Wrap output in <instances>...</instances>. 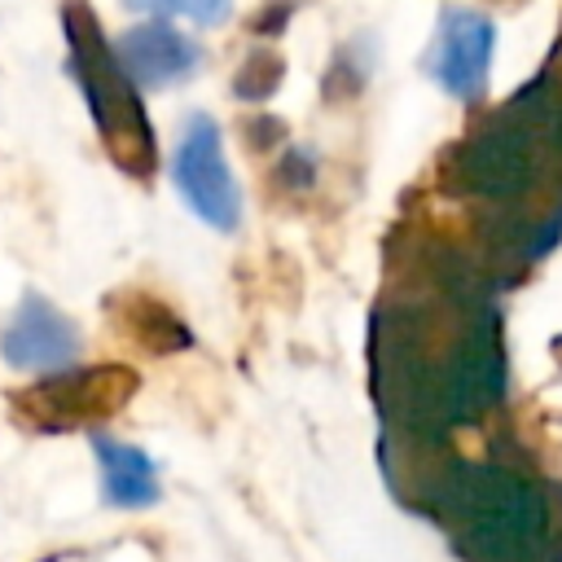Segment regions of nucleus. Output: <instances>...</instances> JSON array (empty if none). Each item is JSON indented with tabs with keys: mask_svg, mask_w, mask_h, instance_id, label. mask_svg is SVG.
<instances>
[{
	"mask_svg": "<svg viewBox=\"0 0 562 562\" xmlns=\"http://www.w3.org/2000/svg\"><path fill=\"white\" fill-rule=\"evenodd\" d=\"M171 180L180 189V198L189 202V211L228 233L237 228L241 220V189L233 180V167L224 158V145H220V127L206 119V114H193L180 132V145H176V162H171Z\"/></svg>",
	"mask_w": 562,
	"mask_h": 562,
	"instance_id": "nucleus-4",
	"label": "nucleus"
},
{
	"mask_svg": "<svg viewBox=\"0 0 562 562\" xmlns=\"http://www.w3.org/2000/svg\"><path fill=\"white\" fill-rule=\"evenodd\" d=\"M127 9H140V13H154V18H189L198 26H215L228 18L233 0H123Z\"/></svg>",
	"mask_w": 562,
	"mask_h": 562,
	"instance_id": "nucleus-10",
	"label": "nucleus"
},
{
	"mask_svg": "<svg viewBox=\"0 0 562 562\" xmlns=\"http://www.w3.org/2000/svg\"><path fill=\"white\" fill-rule=\"evenodd\" d=\"M553 162H562V79L540 75L461 145L457 184L470 198L509 206L536 193Z\"/></svg>",
	"mask_w": 562,
	"mask_h": 562,
	"instance_id": "nucleus-2",
	"label": "nucleus"
},
{
	"mask_svg": "<svg viewBox=\"0 0 562 562\" xmlns=\"http://www.w3.org/2000/svg\"><path fill=\"white\" fill-rule=\"evenodd\" d=\"M119 369H88V373H66V378H53V382H40V391L26 395V413L44 426H75V422H88L97 413H110L127 386H132V373H123L114 386H105Z\"/></svg>",
	"mask_w": 562,
	"mask_h": 562,
	"instance_id": "nucleus-7",
	"label": "nucleus"
},
{
	"mask_svg": "<svg viewBox=\"0 0 562 562\" xmlns=\"http://www.w3.org/2000/svg\"><path fill=\"white\" fill-rule=\"evenodd\" d=\"M61 22H66V40H70L75 79L88 97V110H92L101 136L110 140V149L119 154L123 167L145 171L154 158V136H149V123H145L140 97H136V79L127 75L119 48H110L101 40L97 18L83 4H66Z\"/></svg>",
	"mask_w": 562,
	"mask_h": 562,
	"instance_id": "nucleus-3",
	"label": "nucleus"
},
{
	"mask_svg": "<svg viewBox=\"0 0 562 562\" xmlns=\"http://www.w3.org/2000/svg\"><path fill=\"white\" fill-rule=\"evenodd\" d=\"M0 351L13 369H26V373H57L75 360L79 351V334L75 325L40 294H26L22 307L13 312L4 338H0Z\"/></svg>",
	"mask_w": 562,
	"mask_h": 562,
	"instance_id": "nucleus-6",
	"label": "nucleus"
},
{
	"mask_svg": "<svg viewBox=\"0 0 562 562\" xmlns=\"http://www.w3.org/2000/svg\"><path fill=\"white\" fill-rule=\"evenodd\" d=\"M496 48V31L483 13L474 9H448L443 26L435 35L430 48V75L448 97L461 101H479L483 83H487V61Z\"/></svg>",
	"mask_w": 562,
	"mask_h": 562,
	"instance_id": "nucleus-5",
	"label": "nucleus"
},
{
	"mask_svg": "<svg viewBox=\"0 0 562 562\" xmlns=\"http://www.w3.org/2000/svg\"><path fill=\"white\" fill-rule=\"evenodd\" d=\"M426 505L452 527V544L465 558L527 562L553 540L544 492L527 474L496 461H457L439 474V483H430Z\"/></svg>",
	"mask_w": 562,
	"mask_h": 562,
	"instance_id": "nucleus-1",
	"label": "nucleus"
},
{
	"mask_svg": "<svg viewBox=\"0 0 562 562\" xmlns=\"http://www.w3.org/2000/svg\"><path fill=\"white\" fill-rule=\"evenodd\" d=\"M119 57L127 66V75L145 88H167V83H180L193 75L198 66V44L189 35H180L176 26L167 22H145V26H132L123 40H119Z\"/></svg>",
	"mask_w": 562,
	"mask_h": 562,
	"instance_id": "nucleus-8",
	"label": "nucleus"
},
{
	"mask_svg": "<svg viewBox=\"0 0 562 562\" xmlns=\"http://www.w3.org/2000/svg\"><path fill=\"white\" fill-rule=\"evenodd\" d=\"M97 461H101V487L110 505L140 509L158 501V470L140 448L119 439H97Z\"/></svg>",
	"mask_w": 562,
	"mask_h": 562,
	"instance_id": "nucleus-9",
	"label": "nucleus"
}]
</instances>
